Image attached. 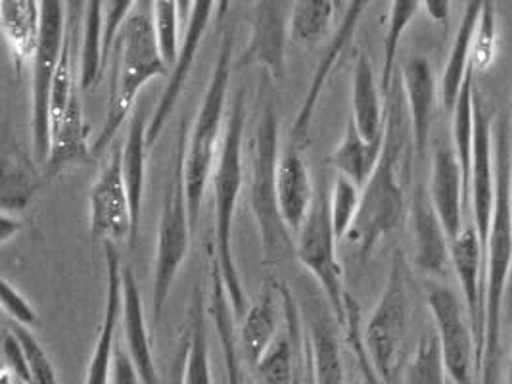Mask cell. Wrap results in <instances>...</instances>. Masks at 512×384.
<instances>
[{
  "instance_id": "58",
  "label": "cell",
  "mask_w": 512,
  "mask_h": 384,
  "mask_svg": "<svg viewBox=\"0 0 512 384\" xmlns=\"http://www.w3.org/2000/svg\"><path fill=\"white\" fill-rule=\"evenodd\" d=\"M336 6H338V8H342V0H336Z\"/></svg>"
},
{
  "instance_id": "61",
  "label": "cell",
  "mask_w": 512,
  "mask_h": 384,
  "mask_svg": "<svg viewBox=\"0 0 512 384\" xmlns=\"http://www.w3.org/2000/svg\"><path fill=\"white\" fill-rule=\"evenodd\" d=\"M357 384H359V383H357Z\"/></svg>"
},
{
  "instance_id": "44",
  "label": "cell",
  "mask_w": 512,
  "mask_h": 384,
  "mask_svg": "<svg viewBox=\"0 0 512 384\" xmlns=\"http://www.w3.org/2000/svg\"><path fill=\"white\" fill-rule=\"evenodd\" d=\"M0 302H2L4 313L14 323L27 327V329H35L39 325V313L33 308V304L6 279L2 281V300Z\"/></svg>"
},
{
  "instance_id": "59",
  "label": "cell",
  "mask_w": 512,
  "mask_h": 384,
  "mask_svg": "<svg viewBox=\"0 0 512 384\" xmlns=\"http://www.w3.org/2000/svg\"><path fill=\"white\" fill-rule=\"evenodd\" d=\"M447 384H455V383H453V381H451V379H449V381H447Z\"/></svg>"
},
{
  "instance_id": "14",
  "label": "cell",
  "mask_w": 512,
  "mask_h": 384,
  "mask_svg": "<svg viewBox=\"0 0 512 384\" xmlns=\"http://www.w3.org/2000/svg\"><path fill=\"white\" fill-rule=\"evenodd\" d=\"M290 14L284 0H256L254 24L248 47L234 62V70L263 68L273 79H280L286 68V39Z\"/></svg>"
},
{
  "instance_id": "20",
  "label": "cell",
  "mask_w": 512,
  "mask_h": 384,
  "mask_svg": "<svg viewBox=\"0 0 512 384\" xmlns=\"http://www.w3.org/2000/svg\"><path fill=\"white\" fill-rule=\"evenodd\" d=\"M411 229L415 265L430 277H445L451 264V240L424 187H419L413 198Z\"/></svg>"
},
{
  "instance_id": "10",
  "label": "cell",
  "mask_w": 512,
  "mask_h": 384,
  "mask_svg": "<svg viewBox=\"0 0 512 384\" xmlns=\"http://www.w3.org/2000/svg\"><path fill=\"white\" fill-rule=\"evenodd\" d=\"M338 242L330 221L328 196L317 191L311 212L298 231L296 258L323 288L330 310L338 323L344 325L348 292L344 288V271L338 262Z\"/></svg>"
},
{
  "instance_id": "47",
  "label": "cell",
  "mask_w": 512,
  "mask_h": 384,
  "mask_svg": "<svg viewBox=\"0 0 512 384\" xmlns=\"http://www.w3.org/2000/svg\"><path fill=\"white\" fill-rule=\"evenodd\" d=\"M140 375L135 367V363L131 360L129 352L123 350L121 346L116 348V356H114V367H112V381L110 384H140Z\"/></svg>"
},
{
  "instance_id": "17",
  "label": "cell",
  "mask_w": 512,
  "mask_h": 384,
  "mask_svg": "<svg viewBox=\"0 0 512 384\" xmlns=\"http://www.w3.org/2000/svg\"><path fill=\"white\" fill-rule=\"evenodd\" d=\"M486 254L480 237L474 227H465L459 237L451 240V265L463 290L466 312L470 319L472 335L476 342L478 356V379L482 369V352H484V292L482 281L486 279Z\"/></svg>"
},
{
  "instance_id": "45",
  "label": "cell",
  "mask_w": 512,
  "mask_h": 384,
  "mask_svg": "<svg viewBox=\"0 0 512 384\" xmlns=\"http://www.w3.org/2000/svg\"><path fill=\"white\" fill-rule=\"evenodd\" d=\"M2 358H4V369L10 371L16 383L33 384L24 346L12 329H6L2 335Z\"/></svg>"
},
{
  "instance_id": "40",
  "label": "cell",
  "mask_w": 512,
  "mask_h": 384,
  "mask_svg": "<svg viewBox=\"0 0 512 384\" xmlns=\"http://www.w3.org/2000/svg\"><path fill=\"white\" fill-rule=\"evenodd\" d=\"M152 14H154V25H156L163 58L169 66H175V62L179 58V50H181V37H179V22L183 20L181 2L179 0H154Z\"/></svg>"
},
{
  "instance_id": "49",
  "label": "cell",
  "mask_w": 512,
  "mask_h": 384,
  "mask_svg": "<svg viewBox=\"0 0 512 384\" xmlns=\"http://www.w3.org/2000/svg\"><path fill=\"white\" fill-rule=\"evenodd\" d=\"M187 344L188 335L185 333L181 338V344H179V350L175 354V361H173V367L169 369V379L162 384H183V375H185V363H187Z\"/></svg>"
},
{
  "instance_id": "7",
  "label": "cell",
  "mask_w": 512,
  "mask_h": 384,
  "mask_svg": "<svg viewBox=\"0 0 512 384\" xmlns=\"http://www.w3.org/2000/svg\"><path fill=\"white\" fill-rule=\"evenodd\" d=\"M233 50L234 33L227 31L223 35L219 58L213 66L210 83L206 87V95L198 110L194 127L188 133L185 179H187L188 210H190L194 231L200 219L206 187L213 175L215 150L221 135V125H223L229 85H231V75L234 70Z\"/></svg>"
},
{
  "instance_id": "25",
  "label": "cell",
  "mask_w": 512,
  "mask_h": 384,
  "mask_svg": "<svg viewBox=\"0 0 512 384\" xmlns=\"http://www.w3.org/2000/svg\"><path fill=\"white\" fill-rule=\"evenodd\" d=\"M482 8H484V0H468L463 20L457 27L453 45H451L445 68H443L440 89H442L443 106L449 112H453L457 98L461 95V89L465 85L466 75L470 72L472 45H474L476 27H478L480 16H482Z\"/></svg>"
},
{
  "instance_id": "6",
  "label": "cell",
  "mask_w": 512,
  "mask_h": 384,
  "mask_svg": "<svg viewBox=\"0 0 512 384\" xmlns=\"http://www.w3.org/2000/svg\"><path fill=\"white\" fill-rule=\"evenodd\" d=\"M187 143V121H183L177 135L173 166L169 169L167 183H165L162 216L158 225L156 262H154V275H152V302H154L156 319L162 317L171 288L179 277L181 265L187 260L190 239L194 233L190 210H188L187 179H185Z\"/></svg>"
},
{
  "instance_id": "46",
  "label": "cell",
  "mask_w": 512,
  "mask_h": 384,
  "mask_svg": "<svg viewBox=\"0 0 512 384\" xmlns=\"http://www.w3.org/2000/svg\"><path fill=\"white\" fill-rule=\"evenodd\" d=\"M137 0H108V8H106V33H104V56L108 62V56L114 47V39H116L119 27L127 20V16L131 14V10L135 8Z\"/></svg>"
},
{
  "instance_id": "3",
  "label": "cell",
  "mask_w": 512,
  "mask_h": 384,
  "mask_svg": "<svg viewBox=\"0 0 512 384\" xmlns=\"http://www.w3.org/2000/svg\"><path fill=\"white\" fill-rule=\"evenodd\" d=\"M386 131L382 156L373 175L361 189V204L348 239L355 242L361 262H367L380 244L390 237L405 214V192L399 179V162L405 144V123L399 98L392 95L386 100Z\"/></svg>"
},
{
  "instance_id": "41",
  "label": "cell",
  "mask_w": 512,
  "mask_h": 384,
  "mask_svg": "<svg viewBox=\"0 0 512 384\" xmlns=\"http://www.w3.org/2000/svg\"><path fill=\"white\" fill-rule=\"evenodd\" d=\"M497 43H499V35H497V14H495V6L491 0H484V8H482V16L476 27V35H474V45H472V68L478 72L488 70L493 64L495 56H497Z\"/></svg>"
},
{
  "instance_id": "27",
  "label": "cell",
  "mask_w": 512,
  "mask_h": 384,
  "mask_svg": "<svg viewBox=\"0 0 512 384\" xmlns=\"http://www.w3.org/2000/svg\"><path fill=\"white\" fill-rule=\"evenodd\" d=\"M380 85H376L373 66L365 54H359L351 79L353 123L367 141H378L386 131V110H382Z\"/></svg>"
},
{
  "instance_id": "34",
  "label": "cell",
  "mask_w": 512,
  "mask_h": 384,
  "mask_svg": "<svg viewBox=\"0 0 512 384\" xmlns=\"http://www.w3.org/2000/svg\"><path fill=\"white\" fill-rule=\"evenodd\" d=\"M106 10L104 0H91L81 29V60H79V87L91 91L100 81L106 56H104Z\"/></svg>"
},
{
  "instance_id": "8",
  "label": "cell",
  "mask_w": 512,
  "mask_h": 384,
  "mask_svg": "<svg viewBox=\"0 0 512 384\" xmlns=\"http://www.w3.org/2000/svg\"><path fill=\"white\" fill-rule=\"evenodd\" d=\"M409 333L407 265L401 250L394 252L390 275L378 304L365 325L363 338L374 371L384 384H401L403 346Z\"/></svg>"
},
{
  "instance_id": "4",
  "label": "cell",
  "mask_w": 512,
  "mask_h": 384,
  "mask_svg": "<svg viewBox=\"0 0 512 384\" xmlns=\"http://www.w3.org/2000/svg\"><path fill=\"white\" fill-rule=\"evenodd\" d=\"M246 127V93L238 91L234 98L231 118L225 127V137L213 169V206H215V252L211 260L217 264L233 306L234 317L246 313V294L234 260L233 223L238 198L244 185L242 146Z\"/></svg>"
},
{
  "instance_id": "39",
  "label": "cell",
  "mask_w": 512,
  "mask_h": 384,
  "mask_svg": "<svg viewBox=\"0 0 512 384\" xmlns=\"http://www.w3.org/2000/svg\"><path fill=\"white\" fill-rule=\"evenodd\" d=\"M361 204V187L355 185L351 179L340 175L328 196V210L334 233L338 240L350 235L351 227Z\"/></svg>"
},
{
  "instance_id": "5",
  "label": "cell",
  "mask_w": 512,
  "mask_h": 384,
  "mask_svg": "<svg viewBox=\"0 0 512 384\" xmlns=\"http://www.w3.org/2000/svg\"><path fill=\"white\" fill-rule=\"evenodd\" d=\"M279 162V118L273 102H267L252 143L250 171V208L265 252V264H280L290 256H296L292 231L280 216L277 192Z\"/></svg>"
},
{
  "instance_id": "48",
  "label": "cell",
  "mask_w": 512,
  "mask_h": 384,
  "mask_svg": "<svg viewBox=\"0 0 512 384\" xmlns=\"http://www.w3.org/2000/svg\"><path fill=\"white\" fill-rule=\"evenodd\" d=\"M89 2L91 0H64L66 20H68V39L71 43H73L75 35H79L83 29V20H85Z\"/></svg>"
},
{
  "instance_id": "60",
  "label": "cell",
  "mask_w": 512,
  "mask_h": 384,
  "mask_svg": "<svg viewBox=\"0 0 512 384\" xmlns=\"http://www.w3.org/2000/svg\"><path fill=\"white\" fill-rule=\"evenodd\" d=\"M16 384H20V383H16Z\"/></svg>"
},
{
  "instance_id": "26",
  "label": "cell",
  "mask_w": 512,
  "mask_h": 384,
  "mask_svg": "<svg viewBox=\"0 0 512 384\" xmlns=\"http://www.w3.org/2000/svg\"><path fill=\"white\" fill-rule=\"evenodd\" d=\"M150 116L146 106L135 108L131 114V123L127 131V141L121 148V166H123V179L131 198L135 229L139 235L140 214H142V200H144V185H146V156H148V125Z\"/></svg>"
},
{
  "instance_id": "1",
  "label": "cell",
  "mask_w": 512,
  "mask_h": 384,
  "mask_svg": "<svg viewBox=\"0 0 512 384\" xmlns=\"http://www.w3.org/2000/svg\"><path fill=\"white\" fill-rule=\"evenodd\" d=\"M154 0H137L127 20L119 27L112 47V79L106 118L93 144V156L102 154L117 135L139 100L148 81L167 75L169 64L163 58L154 14Z\"/></svg>"
},
{
  "instance_id": "22",
  "label": "cell",
  "mask_w": 512,
  "mask_h": 384,
  "mask_svg": "<svg viewBox=\"0 0 512 384\" xmlns=\"http://www.w3.org/2000/svg\"><path fill=\"white\" fill-rule=\"evenodd\" d=\"M401 83L409 110L413 141L422 158L430 143L436 112V77L430 62L422 56L409 58L401 70Z\"/></svg>"
},
{
  "instance_id": "42",
  "label": "cell",
  "mask_w": 512,
  "mask_h": 384,
  "mask_svg": "<svg viewBox=\"0 0 512 384\" xmlns=\"http://www.w3.org/2000/svg\"><path fill=\"white\" fill-rule=\"evenodd\" d=\"M346 329V338L350 344L351 352L357 361V367L361 371L363 384H384L380 381L378 373L374 371L373 361L369 358L365 338H363V329H361V308L355 302V298L348 296V306H346V321L342 325Z\"/></svg>"
},
{
  "instance_id": "2",
  "label": "cell",
  "mask_w": 512,
  "mask_h": 384,
  "mask_svg": "<svg viewBox=\"0 0 512 384\" xmlns=\"http://www.w3.org/2000/svg\"><path fill=\"white\" fill-rule=\"evenodd\" d=\"M512 154L507 125L497 127L495 139V208L486 252L484 292V352L480 384H499L503 308L509 298L512 273L511 214Z\"/></svg>"
},
{
  "instance_id": "54",
  "label": "cell",
  "mask_w": 512,
  "mask_h": 384,
  "mask_svg": "<svg viewBox=\"0 0 512 384\" xmlns=\"http://www.w3.org/2000/svg\"><path fill=\"white\" fill-rule=\"evenodd\" d=\"M294 384H305V377H303V346H302V358H300V365H298V373H296V379Z\"/></svg>"
},
{
  "instance_id": "38",
  "label": "cell",
  "mask_w": 512,
  "mask_h": 384,
  "mask_svg": "<svg viewBox=\"0 0 512 384\" xmlns=\"http://www.w3.org/2000/svg\"><path fill=\"white\" fill-rule=\"evenodd\" d=\"M449 375L443 360L442 344L436 333L422 336L415 356L409 361L401 384H447Z\"/></svg>"
},
{
  "instance_id": "57",
  "label": "cell",
  "mask_w": 512,
  "mask_h": 384,
  "mask_svg": "<svg viewBox=\"0 0 512 384\" xmlns=\"http://www.w3.org/2000/svg\"><path fill=\"white\" fill-rule=\"evenodd\" d=\"M509 384H512V348H511V363H509Z\"/></svg>"
},
{
  "instance_id": "50",
  "label": "cell",
  "mask_w": 512,
  "mask_h": 384,
  "mask_svg": "<svg viewBox=\"0 0 512 384\" xmlns=\"http://www.w3.org/2000/svg\"><path fill=\"white\" fill-rule=\"evenodd\" d=\"M24 223L20 221L18 214H10V212H2L0 214V242L6 244L14 239L20 231H22Z\"/></svg>"
},
{
  "instance_id": "28",
  "label": "cell",
  "mask_w": 512,
  "mask_h": 384,
  "mask_svg": "<svg viewBox=\"0 0 512 384\" xmlns=\"http://www.w3.org/2000/svg\"><path fill=\"white\" fill-rule=\"evenodd\" d=\"M0 25L18 68L33 60L39 29L41 0H0Z\"/></svg>"
},
{
  "instance_id": "30",
  "label": "cell",
  "mask_w": 512,
  "mask_h": 384,
  "mask_svg": "<svg viewBox=\"0 0 512 384\" xmlns=\"http://www.w3.org/2000/svg\"><path fill=\"white\" fill-rule=\"evenodd\" d=\"M210 313L215 323V333L221 344L227 384H244L238 338L234 335V310L225 288V281L221 277V271L213 260H211Z\"/></svg>"
},
{
  "instance_id": "32",
  "label": "cell",
  "mask_w": 512,
  "mask_h": 384,
  "mask_svg": "<svg viewBox=\"0 0 512 384\" xmlns=\"http://www.w3.org/2000/svg\"><path fill=\"white\" fill-rule=\"evenodd\" d=\"M313 384H346V371L340 356L338 340L332 325L321 313H315L309 321V333H305Z\"/></svg>"
},
{
  "instance_id": "43",
  "label": "cell",
  "mask_w": 512,
  "mask_h": 384,
  "mask_svg": "<svg viewBox=\"0 0 512 384\" xmlns=\"http://www.w3.org/2000/svg\"><path fill=\"white\" fill-rule=\"evenodd\" d=\"M10 329L16 333V336L20 338V342H22V346H24L25 356H27L29 369H31V377H33V384H60L58 383L56 369H54L52 361L48 358L45 348L37 340V336L33 335V329H27V327H22L18 323H14Z\"/></svg>"
},
{
  "instance_id": "16",
  "label": "cell",
  "mask_w": 512,
  "mask_h": 384,
  "mask_svg": "<svg viewBox=\"0 0 512 384\" xmlns=\"http://www.w3.org/2000/svg\"><path fill=\"white\" fill-rule=\"evenodd\" d=\"M493 123L491 114L478 95L474 96V152L470 171V202L474 229L484 254L488 252L489 231L495 208V168H493Z\"/></svg>"
},
{
  "instance_id": "31",
  "label": "cell",
  "mask_w": 512,
  "mask_h": 384,
  "mask_svg": "<svg viewBox=\"0 0 512 384\" xmlns=\"http://www.w3.org/2000/svg\"><path fill=\"white\" fill-rule=\"evenodd\" d=\"M382 148L384 137L378 141H367L357 131L355 123L350 121L342 141L336 144V148L328 156V164L363 189L382 156Z\"/></svg>"
},
{
  "instance_id": "56",
  "label": "cell",
  "mask_w": 512,
  "mask_h": 384,
  "mask_svg": "<svg viewBox=\"0 0 512 384\" xmlns=\"http://www.w3.org/2000/svg\"><path fill=\"white\" fill-rule=\"evenodd\" d=\"M511 214H512V169H511ZM509 302H512V273H511V285H509Z\"/></svg>"
},
{
  "instance_id": "53",
  "label": "cell",
  "mask_w": 512,
  "mask_h": 384,
  "mask_svg": "<svg viewBox=\"0 0 512 384\" xmlns=\"http://www.w3.org/2000/svg\"><path fill=\"white\" fill-rule=\"evenodd\" d=\"M234 2H236V0H219V2H217V12H215V14H217V22H221V20L229 14V10L233 8Z\"/></svg>"
},
{
  "instance_id": "52",
  "label": "cell",
  "mask_w": 512,
  "mask_h": 384,
  "mask_svg": "<svg viewBox=\"0 0 512 384\" xmlns=\"http://www.w3.org/2000/svg\"><path fill=\"white\" fill-rule=\"evenodd\" d=\"M303 377L305 384H313V373H311V363H309V352L305 344V335H303Z\"/></svg>"
},
{
  "instance_id": "21",
  "label": "cell",
  "mask_w": 512,
  "mask_h": 384,
  "mask_svg": "<svg viewBox=\"0 0 512 384\" xmlns=\"http://www.w3.org/2000/svg\"><path fill=\"white\" fill-rule=\"evenodd\" d=\"M430 200L434 210L442 219L443 229L449 240L461 235L463 227V210L470 202L466 192L463 171L455 152L449 146H438L432 164V179H430Z\"/></svg>"
},
{
  "instance_id": "55",
  "label": "cell",
  "mask_w": 512,
  "mask_h": 384,
  "mask_svg": "<svg viewBox=\"0 0 512 384\" xmlns=\"http://www.w3.org/2000/svg\"><path fill=\"white\" fill-rule=\"evenodd\" d=\"M179 2H181V16H183V20H187L190 6H192V0H179Z\"/></svg>"
},
{
  "instance_id": "15",
  "label": "cell",
  "mask_w": 512,
  "mask_h": 384,
  "mask_svg": "<svg viewBox=\"0 0 512 384\" xmlns=\"http://www.w3.org/2000/svg\"><path fill=\"white\" fill-rule=\"evenodd\" d=\"M217 2L219 0H192L190 12L187 16V29H185V37L181 39V50H179V58L173 66V70L169 73L167 85L163 89L162 98L156 106V110L150 116V125H148V144L156 143L162 135L163 127L169 120V116L173 114L179 96L185 89L188 73L194 66L196 54L202 45V39L210 27L211 16L213 12H217Z\"/></svg>"
},
{
  "instance_id": "11",
  "label": "cell",
  "mask_w": 512,
  "mask_h": 384,
  "mask_svg": "<svg viewBox=\"0 0 512 384\" xmlns=\"http://www.w3.org/2000/svg\"><path fill=\"white\" fill-rule=\"evenodd\" d=\"M68 39V20L64 0H41V29L33 54V144L37 158L47 162L50 150L48 108L52 83L62 62Z\"/></svg>"
},
{
  "instance_id": "37",
  "label": "cell",
  "mask_w": 512,
  "mask_h": 384,
  "mask_svg": "<svg viewBox=\"0 0 512 384\" xmlns=\"http://www.w3.org/2000/svg\"><path fill=\"white\" fill-rule=\"evenodd\" d=\"M43 183L47 181L37 177L27 160H20L18 156L12 160L6 156L2 173V212L18 214L25 210Z\"/></svg>"
},
{
  "instance_id": "51",
  "label": "cell",
  "mask_w": 512,
  "mask_h": 384,
  "mask_svg": "<svg viewBox=\"0 0 512 384\" xmlns=\"http://www.w3.org/2000/svg\"><path fill=\"white\" fill-rule=\"evenodd\" d=\"M422 6L426 10V14L438 22L445 24L449 20V12H451V0H422Z\"/></svg>"
},
{
  "instance_id": "18",
  "label": "cell",
  "mask_w": 512,
  "mask_h": 384,
  "mask_svg": "<svg viewBox=\"0 0 512 384\" xmlns=\"http://www.w3.org/2000/svg\"><path fill=\"white\" fill-rule=\"evenodd\" d=\"M106 264V302L93 356L87 367L85 384H110L116 356V333L123 315V264L116 242H104Z\"/></svg>"
},
{
  "instance_id": "35",
  "label": "cell",
  "mask_w": 512,
  "mask_h": 384,
  "mask_svg": "<svg viewBox=\"0 0 512 384\" xmlns=\"http://www.w3.org/2000/svg\"><path fill=\"white\" fill-rule=\"evenodd\" d=\"M420 6H422V0H392L388 27L384 35V58H382V75H380V89L386 100L394 91V70H396L399 43L407 27L419 14Z\"/></svg>"
},
{
  "instance_id": "29",
  "label": "cell",
  "mask_w": 512,
  "mask_h": 384,
  "mask_svg": "<svg viewBox=\"0 0 512 384\" xmlns=\"http://www.w3.org/2000/svg\"><path fill=\"white\" fill-rule=\"evenodd\" d=\"M275 288L271 285L263 288L259 298L246 313L238 336L244 358L254 367L279 335V306Z\"/></svg>"
},
{
  "instance_id": "19",
  "label": "cell",
  "mask_w": 512,
  "mask_h": 384,
  "mask_svg": "<svg viewBox=\"0 0 512 384\" xmlns=\"http://www.w3.org/2000/svg\"><path fill=\"white\" fill-rule=\"evenodd\" d=\"M373 0H350L348 2V8L342 16V22L338 25V31L334 35V39L330 41V45L326 47L315 73H313V79L307 87V93L303 96L302 108L294 120L292 125V139L294 141H300L302 137L307 135L309 127H311V121L313 116L317 112V106H319V100L323 95V89H325L326 81L330 77V73L334 70V66L340 62V58L344 56V52L350 47L351 39L357 31V25L361 22L363 14L367 12L369 4Z\"/></svg>"
},
{
  "instance_id": "36",
  "label": "cell",
  "mask_w": 512,
  "mask_h": 384,
  "mask_svg": "<svg viewBox=\"0 0 512 384\" xmlns=\"http://www.w3.org/2000/svg\"><path fill=\"white\" fill-rule=\"evenodd\" d=\"M336 0H294L290 10V37L294 43L311 47L330 29Z\"/></svg>"
},
{
  "instance_id": "23",
  "label": "cell",
  "mask_w": 512,
  "mask_h": 384,
  "mask_svg": "<svg viewBox=\"0 0 512 384\" xmlns=\"http://www.w3.org/2000/svg\"><path fill=\"white\" fill-rule=\"evenodd\" d=\"M123 331L127 352L139 371L142 384H162V377L154 361L142 294L133 269L127 265H123Z\"/></svg>"
},
{
  "instance_id": "24",
  "label": "cell",
  "mask_w": 512,
  "mask_h": 384,
  "mask_svg": "<svg viewBox=\"0 0 512 384\" xmlns=\"http://www.w3.org/2000/svg\"><path fill=\"white\" fill-rule=\"evenodd\" d=\"M277 192L280 216L292 233H298L311 212L317 191L313 189L309 169L296 143L290 144L280 156Z\"/></svg>"
},
{
  "instance_id": "33",
  "label": "cell",
  "mask_w": 512,
  "mask_h": 384,
  "mask_svg": "<svg viewBox=\"0 0 512 384\" xmlns=\"http://www.w3.org/2000/svg\"><path fill=\"white\" fill-rule=\"evenodd\" d=\"M187 363L183 384H213L211 381L210 333L208 308L204 302V288H194L190 317H188Z\"/></svg>"
},
{
  "instance_id": "13",
  "label": "cell",
  "mask_w": 512,
  "mask_h": 384,
  "mask_svg": "<svg viewBox=\"0 0 512 384\" xmlns=\"http://www.w3.org/2000/svg\"><path fill=\"white\" fill-rule=\"evenodd\" d=\"M91 233L104 242H117L121 239L137 240V229L133 219L131 198L123 179L121 148H116L110 160L98 173L91 194Z\"/></svg>"
},
{
  "instance_id": "12",
  "label": "cell",
  "mask_w": 512,
  "mask_h": 384,
  "mask_svg": "<svg viewBox=\"0 0 512 384\" xmlns=\"http://www.w3.org/2000/svg\"><path fill=\"white\" fill-rule=\"evenodd\" d=\"M426 304L436 323L447 375L455 384H476L478 356L466 306L449 287L430 285Z\"/></svg>"
},
{
  "instance_id": "9",
  "label": "cell",
  "mask_w": 512,
  "mask_h": 384,
  "mask_svg": "<svg viewBox=\"0 0 512 384\" xmlns=\"http://www.w3.org/2000/svg\"><path fill=\"white\" fill-rule=\"evenodd\" d=\"M48 135L50 150L45 171L47 181L68 166L83 164L89 160V156H93L83 106L77 95V79L71 62V41L66 45L62 62L52 83L48 108Z\"/></svg>"
}]
</instances>
